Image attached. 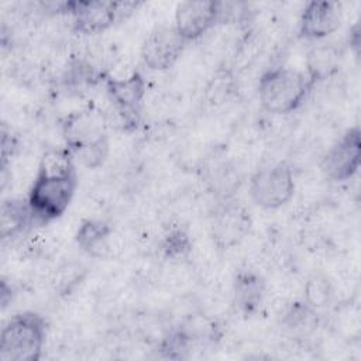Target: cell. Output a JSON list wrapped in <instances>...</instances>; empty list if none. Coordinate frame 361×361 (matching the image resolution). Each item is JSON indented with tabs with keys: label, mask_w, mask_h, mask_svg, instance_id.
<instances>
[{
	"label": "cell",
	"mask_w": 361,
	"mask_h": 361,
	"mask_svg": "<svg viewBox=\"0 0 361 361\" xmlns=\"http://www.w3.org/2000/svg\"><path fill=\"white\" fill-rule=\"evenodd\" d=\"M186 44L173 25H159L148 34L140 55L148 69L165 71L179 59Z\"/></svg>",
	"instance_id": "obj_11"
},
{
	"label": "cell",
	"mask_w": 361,
	"mask_h": 361,
	"mask_svg": "<svg viewBox=\"0 0 361 361\" xmlns=\"http://www.w3.org/2000/svg\"><path fill=\"white\" fill-rule=\"evenodd\" d=\"M113 227L107 221L86 219L79 224L75 241L85 254L102 259L113 255Z\"/></svg>",
	"instance_id": "obj_13"
},
{
	"label": "cell",
	"mask_w": 361,
	"mask_h": 361,
	"mask_svg": "<svg viewBox=\"0 0 361 361\" xmlns=\"http://www.w3.org/2000/svg\"><path fill=\"white\" fill-rule=\"evenodd\" d=\"M334 296V289L330 279L322 274H314L305 282L303 302L319 310L330 305Z\"/></svg>",
	"instance_id": "obj_20"
},
{
	"label": "cell",
	"mask_w": 361,
	"mask_h": 361,
	"mask_svg": "<svg viewBox=\"0 0 361 361\" xmlns=\"http://www.w3.org/2000/svg\"><path fill=\"white\" fill-rule=\"evenodd\" d=\"M267 292L265 279L254 271H240L233 282V300L237 309L251 316L264 302Z\"/></svg>",
	"instance_id": "obj_14"
},
{
	"label": "cell",
	"mask_w": 361,
	"mask_h": 361,
	"mask_svg": "<svg viewBox=\"0 0 361 361\" xmlns=\"http://www.w3.org/2000/svg\"><path fill=\"white\" fill-rule=\"evenodd\" d=\"M361 164V131L358 126L348 128L323 155L322 172L334 182L351 179Z\"/></svg>",
	"instance_id": "obj_8"
},
{
	"label": "cell",
	"mask_w": 361,
	"mask_h": 361,
	"mask_svg": "<svg viewBox=\"0 0 361 361\" xmlns=\"http://www.w3.org/2000/svg\"><path fill=\"white\" fill-rule=\"evenodd\" d=\"M343 11L336 1H309L299 17V37L305 39H323L338 30Z\"/></svg>",
	"instance_id": "obj_12"
},
{
	"label": "cell",
	"mask_w": 361,
	"mask_h": 361,
	"mask_svg": "<svg viewBox=\"0 0 361 361\" xmlns=\"http://www.w3.org/2000/svg\"><path fill=\"white\" fill-rule=\"evenodd\" d=\"M48 323L37 312L13 314L1 329V361H38L47 341Z\"/></svg>",
	"instance_id": "obj_4"
},
{
	"label": "cell",
	"mask_w": 361,
	"mask_h": 361,
	"mask_svg": "<svg viewBox=\"0 0 361 361\" xmlns=\"http://www.w3.org/2000/svg\"><path fill=\"white\" fill-rule=\"evenodd\" d=\"M282 324L292 333L309 334L319 324L317 310L310 307L307 303L293 302L282 314Z\"/></svg>",
	"instance_id": "obj_17"
},
{
	"label": "cell",
	"mask_w": 361,
	"mask_h": 361,
	"mask_svg": "<svg viewBox=\"0 0 361 361\" xmlns=\"http://www.w3.org/2000/svg\"><path fill=\"white\" fill-rule=\"evenodd\" d=\"M192 240L188 231L180 226H172L164 234L159 250L165 259L172 262H180L189 258L192 252Z\"/></svg>",
	"instance_id": "obj_18"
},
{
	"label": "cell",
	"mask_w": 361,
	"mask_h": 361,
	"mask_svg": "<svg viewBox=\"0 0 361 361\" xmlns=\"http://www.w3.org/2000/svg\"><path fill=\"white\" fill-rule=\"evenodd\" d=\"M252 220L248 210L233 202L224 200L213 213L210 235L219 250H228L238 245L248 234Z\"/></svg>",
	"instance_id": "obj_9"
},
{
	"label": "cell",
	"mask_w": 361,
	"mask_h": 361,
	"mask_svg": "<svg viewBox=\"0 0 361 361\" xmlns=\"http://www.w3.org/2000/svg\"><path fill=\"white\" fill-rule=\"evenodd\" d=\"M34 223L27 199L10 197L3 200L0 207V237L3 241L21 235Z\"/></svg>",
	"instance_id": "obj_15"
},
{
	"label": "cell",
	"mask_w": 361,
	"mask_h": 361,
	"mask_svg": "<svg viewBox=\"0 0 361 361\" xmlns=\"http://www.w3.org/2000/svg\"><path fill=\"white\" fill-rule=\"evenodd\" d=\"M234 90V78L231 71H220L210 80L206 89V97L210 104L224 103Z\"/></svg>",
	"instance_id": "obj_21"
},
{
	"label": "cell",
	"mask_w": 361,
	"mask_h": 361,
	"mask_svg": "<svg viewBox=\"0 0 361 361\" xmlns=\"http://www.w3.org/2000/svg\"><path fill=\"white\" fill-rule=\"evenodd\" d=\"M176 330L180 336L188 340L190 344L193 343H214L221 337V330L219 322L203 313L193 312L185 316Z\"/></svg>",
	"instance_id": "obj_16"
},
{
	"label": "cell",
	"mask_w": 361,
	"mask_h": 361,
	"mask_svg": "<svg viewBox=\"0 0 361 361\" xmlns=\"http://www.w3.org/2000/svg\"><path fill=\"white\" fill-rule=\"evenodd\" d=\"M137 6V1L68 0L63 1L62 13L72 18L73 31L90 35L103 32L116 21L128 17Z\"/></svg>",
	"instance_id": "obj_5"
},
{
	"label": "cell",
	"mask_w": 361,
	"mask_h": 361,
	"mask_svg": "<svg viewBox=\"0 0 361 361\" xmlns=\"http://www.w3.org/2000/svg\"><path fill=\"white\" fill-rule=\"evenodd\" d=\"M73 159L68 148H49L39 158L27 195L35 223L47 224L66 212L78 188Z\"/></svg>",
	"instance_id": "obj_1"
},
{
	"label": "cell",
	"mask_w": 361,
	"mask_h": 361,
	"mask_svg": "<svg viewBox=\"0 0 361 361\" xmlns=\"http://www.w3.org/2000/svg\"><path fill=\"white\" fill-rule=\"evenodd\" d=\"M66 148L87 169H96L109 157L106 121L99 111L80 110L66 117L62 126Z\"/></svg>",
	"instance_id": "obj_2"
},
{
	"label": "cell",
	"mask_w": 361,
	"mask_h": 361,
	"mask_svg": "<svg viewBox=\"0 0 361 361\" xmlns=\"http://www.w3.org/2000/svg\"><path fill=\"white\" fill-rule=\"evenodd\" d=\"M85 275V269L80 265H65L61 267L54 279L55 289L61 293H69L82 279Z\"/></svg>",
	"instance_id": "obj_22"
},
{
	"label": "cell",
	"mask_w": 361,
	"mask_h": 361,
	"mask_svg": "<svg viewBox=\"0 0 361 361\" xmlns=\"http://www.w3.org/2000/svg\"><path fill=\"white\" fill-rule=\"evenodd\" d=\"M224 14V3L214 0H185L176 4L173 27L186 41H195L213 28Z\"/></svg>",
	"instance_id": "obj_7"
},
{
	"label": "cell",
	"mask_w": 361,
	"mask_h": 361,
	"mask_svg": "<svg viewBox=\"0 0 361 361\" xmlns=\"http://www.w3.org/2000/svg\"><path fill=\"white\" fill-rule=\"evenodd\" d=\"M313 80L307 73L293 68L278 66L265 71L258 80L261 107L271 114H288L302 106Z\"/></svg>",
	"instance_id": "obj_3"
},
{
	"label": "cell",
	"mask_w": 361,
	"mask_h": 361,
	"mask_svg": "<svg viewBox=\"0 0 361 361\" xmlns=\"http://www.w3.org/2000/svg\"><path fill=\"white\" fill-rule=\"evenodd\" d=\"M293 193L295 175L286 161L261 168L250 179V197L265 210L282 207L292 199Z\"/></svg>",
	"instance_id": "obj_6"
},
{
	"label": "cell",
	"mask_w": 361,
	"mask_h": 361,
	"mask_svg": "<svg viewBox=\"0 0 361 361\" xmlns=\"http://www.w3.org/2000/svg\"><path fill=\"white\" fill-rule=\"evenodd\" d=\"M337 49L327 45H319L314 47L309 55H307V75L316 83L317 80H322L327 78L337 63Z\"/></svg>",
	"instance_id": "obj_19"
},
{
	"label": "cell",
	"mask_w": 361,
	"mask_h": 361,
	"mask_svg": "<svg viewBox=\"0 0 361 361\" xmlns=\"http://www.w3.org/2000/svg\"><path fill=\"white\" fill-rule=\"evenodd\" d=\"M106 92L126 126H137L145 97V80L138 71L124 78L107 76Z\"/></svg>",
	"instance_id": "obj_10"
}]
</instances>
